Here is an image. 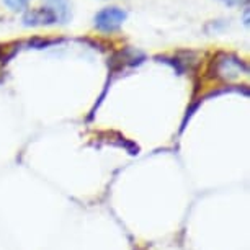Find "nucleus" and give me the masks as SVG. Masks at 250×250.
<instances>
[{
    "mask_svg": "<svg viewBox=\"0 0 250 250\" xmlns=\"http://www.w3.org/2000/svg\"><path fill=\"white\" fill-rule=\"evenodd\" d=\"M211 70L218 79L232 80L249 72V65L237 56L229 53H218L211 61Z\"/></svg>",
    "mask_w": 250,
    "mask_h": 250,
    "instance_id": "obj_1",
    "label": "nucleus"
},
{
    "mask_svg": "<svg viewBox=\"0 0 250 250\" xmlns=\"http://www.w3.org/2000/svg\"><path fill=\"white\" fill-rule=\"evenodd\" d=\"M128 18L126 13L120 7H106L100 10L93 18L95 21V28L102 33H115L123 26V23Z\"/></svg>",
    "mask_w": 250,
    "mask_h": 250,
    "instance_id": "obj_2",
    "label": "nucleus"
},
{
    "mask_svg": "<svg viewBox=\"0 0 250 250\" xmlns=\"http://www.w3.org/2000/svg\"><path fill=\"white\" fill-rule=\"evenodd\" d=\"M58 23V17L54 15V12L48 7H40V8H33L28 10L23 15V25L36 28V26H51Z\"/></svg>",
    "mask_w": 250,
    "mask_h": 250,
    "instance_id": "obj_3",
    "label": "nucleus"
},
{
    "mask_svg": "<svg viewBox=\"0 0 250 250\" xmlns=\"http://www.w3.org/2000/svg\"><path fill=\"white\" fill-rule=\"evenodd\" d=\"M46 7L51 8L54 12V15L58 17V21L67 23L72 15V8H70L69 0H44Z\"/></svg>",
    "mask_w": 250,
    "mask_h": 250,
    "instance_id": "obj_4",
    "label": "nucleus"
},
{
    "mask_svg": "<svg viewBox=\"0 0 250 250\" xmlns=\"http://www.w3.org/2000/svg\"><path fill=\"white\" fill-rule=\"evenodd\" d=\"M30 2H31V0H3V3H5V5L10 8V10H13V12L25 10Z\"/></svg>",
    "mask_w": 250,
    "mask_h": 250,
    "instance_id": "obj_5",
    "label": "nucleus"
},
{
    "mask_svg": "<svg viewBox=\"0 0 250 250\" xmlns=\"http://www.w3.org/2000/svg\"><path fill=\"white\" fill-rule=\"evenodd\" d=\"M219 2H223L224 5H228V7H242V5H247L249 0H219Z\"/></svg>",
    "mask_w": 250,
    "mask_h": 250,
    "instance_id": "obj_6",
    "label": "nucleus"
},
{
    "mask_svg": "<svg viewBox=\"0 0 250 250\" xmlns=\"http://www.w3.org/2000/svg\"><path fill=\"white\" fill-rule=\"evenodd\" d=\"M244 23H245V26H249V10H245V15H244Z\"/></svg>",
    "mask_w": 250,
    "mask_h": 250,
    "instance_id": "obj_7",
    "label": "nucleus"
}]
</instances>
